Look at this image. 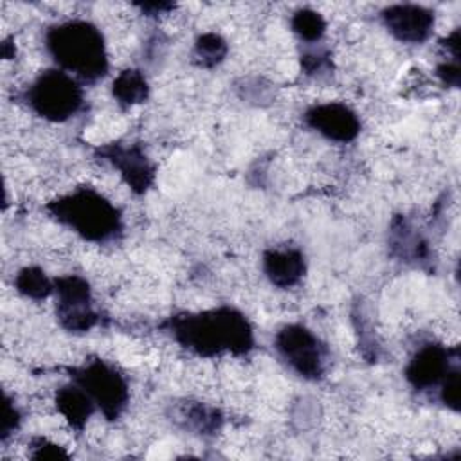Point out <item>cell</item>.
Listing matches in <instances>:
<instances>
[{"label": "cell", "instance_id": "cell-1", "mask_svg": "<svg viewBox=\"0 0 461 461\" xmlns=\"http://www.w3.org/2000/svg\"><path fill=\"white\" fill-rule=\"evenodd\" d=\"M169 330L180 346L202 357H214L225 351L243 355L254 344L249 321L230 306L175 315L169 321Z\"/></svg>", "mask_w": 461, "mask_h": 461}, {"label": "cell", "instance_id": "cell-2", "mask_svg": "<svg viewBox=\"0 0 461 461\" xmlns=\"http://www.w3.org/2000/svg\"><path fill=\"white\" fill-rule=\"evenodd\" d=\"M45 47L61 70L76 77L95 81L108 70L104 38L86 20H67L49 27Z\"/></svg>", "mask_w": 461, "mask_h": 461}, {"label": "cell", "instance_id": "cell-3", "mask_svg": "<svg viewBox=\"0 0 461 461\" xmlns=\"http://www.w3.org/2000/svg\"><path fill=\"white\" fill-rule=\"evenodd\" d=\"M50 214L88 241H104L121 230L119 209L101 193L79 187L49 203Z\"/></svg>", "mask_w": 461, "mask_h": 461}, {"label": "cell", "instance_id": "cell-4", "mask_svg": "<svg viewBox=\"0 0 461 461\" xmlns=\"http://www.w3.org/2000/svg\"><path fill=\"white\" fill-rule=\"evenodd\" d=\"M32 112L47 121L63 122L76 115L83 104V90L77 79L65 70L41 72L27 90Z\"/></svg>", "mask_w": 461, "mask_h": 461}, {"label": "cell", "instance_id": "cell-5", "mask_svg": "<svg viewBox=\"0 0 461 461\" xmlns=\"http://www.w3.org/2000/svg\"><path fill=\"white\" fill-rule=\"evenodd\" d=\"M72 378L108 420H115L124 411L130 396L128 384L122 375L104 360H88L74 369Z\"/></svg>", "mask_w": 461, "mask_h": 461}, {"label": "cell", "instance_id": "cell-6", "mask_svg": "<svg viewBox=\"0 0 461 461\" xmlns=\"http://www.w3.org/2000/svg\"><path fill=\"white\" fill-rule=\"evenodd\" d=\"M279 357L303 378L317 380L326 367V349L319 337L303 324H286L276 333Z\"/></svg>", "mask_w": 461, "mask_h": 461}, {"label": "cell", "instance_id": "cell-7", "mask_svg": "<svg viewBox=\"0 0 461 461\" xmlns=\"http://www.w3.org/2000/svg\"><path fill=\"white\" fill-rule=\"evenodd\" d=\"M54 292L58 295L56 315L65 330L88 331L97 322L86 279L74 274L58 277L54 279Z\"/></svg>", "mask_w": 461, "mask_h": 461}, {"label": "cell", "instance_id": "cell-8", "mask_svg": "<svg viewBox=\"0 0 461 461\" xmlns=\"http://www.w3.org/2000/svg\"><path fill=\"white\" fill-rule=\"evenodd\" d=\"M306 124L333 142H351L360 133L358 115L342 103H322L304 113Z\"/></svg>", "mask_w": 461, "mask_h": 461}, {"label": "cell", "instance_id": "cell-9", "mask_svg": "<svg viewBox=\"0 0 461 461\" xmlns=\"http://www.w3.org/2000/svg\"><path fill=\"white\" fill-rule=\"evenodd\" d=\"M385 29L403 43H421L434 29V14L418 4H394L382 11Z\"/></svg>", "mask_w": 461, "mask_h": 461}, {"label": "cell", "instance_id": "cell-10", "mask_svg": "<svg viewBox=\"0 0 461 461\" xmlns=\"http://www.w3.org/2000/svg\"><path fill=\"white\" fill-rule=\"evenodd\" d=\"M135 193H144L153 184L155 167L139 144H110L101 149Z\"/></svg>", "mask_w": 461, "mask_h": 461}, {"label": "cell", "instance_id": "cell-11", "mask_svg": "<svg viewBox=\"0 0 461 461\" xmlns=\"http://www.w3.org/2000/svg\"><path fill=\"white\" fill-rule=\"evenodd\" d=\"M452 369L450 351L441 344H423L409 360L405 367V378L414 389H430L443 382Z\"/></svg>", "mask_w": 461, "mask_h": 461}, {"label": "cell", "instance_id": "cell-12", "mask_svg": "<svg viewBox=\"0 0 461 461\" xmlns=\"http://www.w3.org/2000/svg\"><path fill=\"white\" fill-rule=\"evenodd\" d=\"M263 272L279 288L294 286L304 274V256L297 249H270L263 254Z\"/></svg>", "mask_w": 461, "mask_h": 461}, {"label": "cell", "instance_id": "cell-13", "mask_svg": "<svg viewBox=\"0 0 461 461\" xmlns=\"http://www.w3.org/2000/svg\"><path fill=\"white\" fill-rule=\"evenodd\" d=\"M56 409L74 429H83L92 416L95 403L92 398L74 382L72 385H63L56 393Z\"/></svg>", "mask_w": 461, "mask_h": 461}, {"label": "cell", "instance_id": "cell-14", "mask_svg": "<svg viewBox=\"0 0 461 461\" xmlns=\"http://www.w3.org/2000/svg\"><path fill=\"white\" fill-rule=\"evenodd\" d=\"M148 81L140 70H122L112 83V94L122 106H133L144 103L148 97Z\"/></svg>", "mask_w": 461, "mask_h": 461}, {"label": "cell", "instance_id": "cell-15", "mask_svg": "<svg viewBox=\"0 0 461 461\" xmlns=\"http://www.w3.org/2000/svg\"><path fill=\"white\" fill-rule=\"evenodd\" d=\"M16 290L29 299H45L54 292V281H50L45 272L38 267H25L14 277Z\"/></svg>", "mask_w": 461, "mask_h": 461}, {"label": "cell", "instance_id": "cell-16", "mask_svg": "<svg viewBox=\"0 0 461 461\" xmlns=\"http://www.w3.org/2000/svg\"><path fill=\"white\" fill-rule=\"evenodd\" d=\"M292 31L304 41H319L326 32V20L313 9H299L290 20Z\"/></svg>", "mask_w": 461, "mask_h": 461}, {"label": "cell", "instance_id": "cell-17", "mask_svg": "<svg viewBox=\"0 0 461 461\" xmlns=\"http://www.w3.org/2000/svg\"><path fill=\"white\" fill-rule=\"evenodd\" d=\"M227 54L225 40L216 32H205L196 38L194 43V58L202 67L218 65Z\"/></svg>", "mask_w": 461, "mask_h": 461}, {"label": "cell", "instance_id": "cell-18", "mask_svg": "<svg viewBox=\"0 0 461 461\" xmlns=\"http://www.w3.org/2000/svg\"><path fill=\"white\" fill-rule=\"evenodd\" d=\"M439 398L447 407H450L454 411L459 409V371H457V367H452L447 373V376L443 378L441 389H439Z\"/></svg>", "mask_w": 461, "mask_h": 461}, {"label": "cell", "instance_id": "cell-19", "mask_svg": "<svg viewBox=\"0 0 461 461\" xmlns=\"http://www.w3.org/2000/svg\"><path fill=\"white\" fill-rule=\"evenodd\" d=\"M32 447H34V452L31 456L36 457V459H59V457H67L68 456L59 445H56L52 441H47L43 438L36 439Z\"/></svg>", "mask_w": 461, "mask_h": 461}, {"label": "cell", "instance_id": "cell-20", "mask_svg": "<svg viewBox=\"0 0 461 461\" xmlns=\"http://www.w3.org/2000/svg\"><path fill=\"white\" fill-rule=\"evenodd\" d=\"M20 423V414L14 403L5 396L4 400V411H2V439H5Z\"/></svg>", "mask_w": 461, "mask_h": 461}, {"label": "cell", "instance_id": "cell-21", "mask_svg": "<svg viewBox=\"0 0 461 461\" xmlns=\"http://www.w3.org/2000/svg\"><path fill=\"white\" fill-rule=\"evenodd\" d=\"M436 74H438V77L441 79V83H443V85H448V86H459V81H461V70H459L457 59H452V61H445V63H441V65L436 68Z\"/></svg>", "mask_w": 461, "mask_h": 461}]
</instances>
